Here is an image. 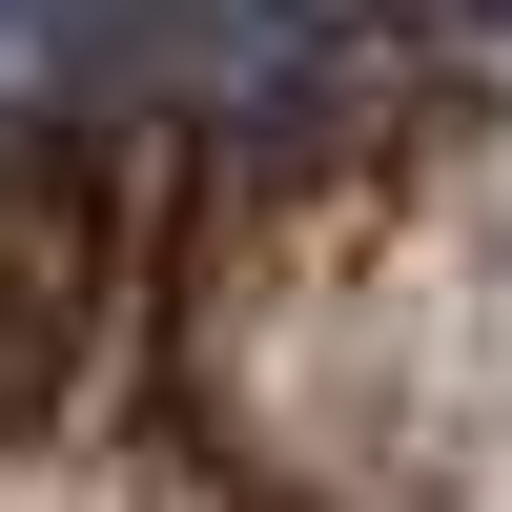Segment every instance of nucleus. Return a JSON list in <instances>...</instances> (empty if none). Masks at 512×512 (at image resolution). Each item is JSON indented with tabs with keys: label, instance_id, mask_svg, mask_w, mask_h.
<instances>
[{
	"label": "nucleus",
	"instance_id": "f257e3e1",
	"mask_svg": "<svg viewBox=\"0 0 512 512\" xmlns=\"http://www.w3.org/2000/svg\"><path fill=\"white\" fill-rule=\"evenodd\" d=\"M103 82H164V0H0V144Z\"/></svg>",
	"mask_w": 512,
	"mask_h": 512
}]
</instances>
